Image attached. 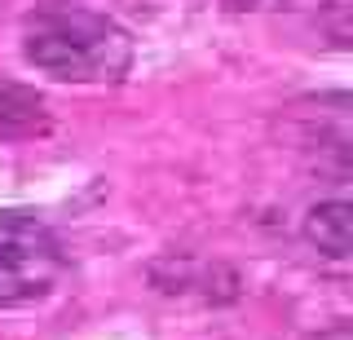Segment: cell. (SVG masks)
Wrapping results in <instances>:
<instances>
[{
	"instance_id": "1",
	"label": "cell",
	"mask_w": 353,
	"mask_h": 340,
	"mask_svg": "<svg viewBox=\"0 0 353 340\" xmlns=\"http://www.w3.org/2000/svg\"><path fill=\"white\" fill-rule=\"evenodd\" d=\"M22 58L62 84H119L132 71V36L93 9H49L22 31Z\"/></svg>"
},
{
	"instance_id": "2",
	"label": "cell",
	"mask_w": 353,
	"mask_h": 340,
	"mask_svg": "<svg viewBox=\"0 0 353 340\" xmlns=\"http://www.w3.org/2000/svg\"><path fill=\"white\" fill-rule=\"evenodd\" d=\"M66 274V252L36 212H0V305L44 301Z\"/></svg>"
},
{
	"instance_id": "3",
	"label": "cell",
	"mask_w": 353,
	"mask_h": 340,
	"mask_svg": "<svg viewBox=\"0 0 353 340\" xmlns=\"http://www.w3.org/2000/svg\"><path fill=\"white\" fill-rule=\"evenodd\" d=\"M146 279H150V288L163 292V296L203 301V305H230V301H239V292H243V279L225 261L194 257V252H163V257H154Z\"/></svg>"
},
{
	"instance_id": "4",
	"label": "cell",
	"mask_w": 353,
	"mask_h": 340,
	"mask_svg": "<svg viewBox=\"0 0 353 340\" xmlns=\"http://www.w3.org/2000/svg\"><path fill=\"white\" fill-rule=\"evenodd\" d=\"M53 128V111L31 84L0 80V141H31Z\"/></svg>"
},
{
	"instance_id": "5",
	"label": "cell",
	"mask_w": 353,
	"mask_h": 340,
	"mask_svg": "<svg viewBox=\"0 0 353 340\" xmlns=\"http://www.w3.org/2000/svg\"><path fill=\"white\" fill-rule=\"evenodd\" d=\"M301 234H305V243L318 248L323 257L345 261L349 252H353V208H349L345 199H323V203H314V208L305 212Z\"/></svg>"
},
{
	"instance_id": "6",
	"label": "cell",
	"mask_w": 353,
	"mask_h": 340,
	"mask_svg": "<svg viewBox=\"0 0 353 340\" xmlns=\"http://www.w3.org/2000/svg\"><path fill=\"white\" fill-rule=\"evenodd\" d=\"M318 23L336 49H349L353 40V0H323L318 5Z\"/></svg>"
}]
</instances>
